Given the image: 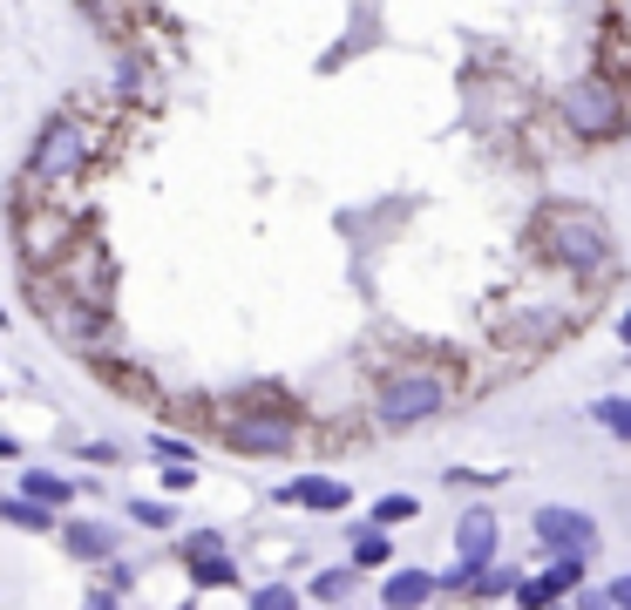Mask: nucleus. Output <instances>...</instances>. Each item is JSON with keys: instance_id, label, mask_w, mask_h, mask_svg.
I'll use <instances>...</instances> for the list:
<instances>
[{"instance_id": "nucleus-1", "label": "nucleus", "mask_w": 631, "mask_h": 610, "mask_svg": "<svg viewBox=\"0 0 631 610\" xmlns=\"http://www.w3.org/2000/svg\"><path fill=\"white\" fill-rule=\"evenodd\" d=\"M536 252L571 271V278H605L618 265V237L605 224L598 203H577V197H550L536 211Z\"/></svg>"}, {"instance_id": "nucleus-2", "label": "nucleus", "mask_w": 631, "mask_h": 610, "mask_svg": "<svg viewBox=\"0 0 631 610\" xmlns=\"http://www.w3.org/2000/svg\"><path fill=\"white\" fill-rule=\"evenodd\" d=\"M557 122L571 143H618L631 136V89L611 68H584L557 89Z\"/></svg>"}, {"instance_id": "nucleus-3", "label": "nucleus", "mask_w": 631, "mask_h": 610, "mask_svg": "<svg viewBox=\"0 0 631 610\" xmlns=\"http://www.w3.org/2000/svg\"><path fill=\"white\" fill-rule=\"evenodd\" d=\"M449 400H455V380L442 374V366L401 359V366H387V374L374 380V428H387V434L428 428L435 414H449Z\"/></svg>"}, {"instance_id": "nucleus-4", "label": "nucleus", "mask_w": 631, "mask_h": 610, "mask_svg": "<svg viewBox=\"0 0 631 610\" xmlns=\"http://www.w3.org/2000/svg\"><path fill=\"white\" fill-rule=\"evenodd\" d=\"M27 306L42 312V325H48L55 340H68L75 353L102 359V346H115V319H109L102 306H82V299H75L62 278H48V271H27Z\"/></svg>"}, {"instance_id": "nucleus-5", "label": "nucleus", "mask_w": 631, "mask_h": 610, "mask_svg": "<svg viewBox=\"0 0 631 610\" xmlns=\"http://www.w3.org/2000/svg\"><path fill=\"white\" fill-rule=\"evenodd\" d=\"M258 407H245V414H231L224 428H218V441L231 447V455H292L299 447V421L279 407V393H252Z\"/></svg>"}, {"instance_id": "nucleus-6", "label": "nucleus", "mask_w": 631, "mask_h": 610, "mask_svg": "<svg viewBox=\"0 0 631 610\" xmlns=\"http://www.w3.org/2000/svg\"><path fill=\"white\" fill-rule=\"evenodd\" d=\"M530 536L557 556V563H564V556H584V563H590V556H598V543H605V536H598V515L571 509V502H543V509L530 515Z\"/></svg>"}, {"instance_id": "nucleus-7", "label": "nucleus", "mask_w": 631, "mask_h": 610, "mask_svg": "<svg viewBox=\"0 0 631 610\" xmlns=\"http://www.w3.org/2000/svg\"><path fill=\"white\" fill-rule=\"evenodd\" d=\"M14 252H21L27 271L62 265L68 258V218L48 211V203H21V211H14Z\"/></svg>"}, {"instance_id": "nucleus-8", "label": "nucleus", "mask_w": 631, "mask_h": 610, "mask_svg": "<svg viewBox=\"0 0 631 610\" xmlns=\"http://www.w3.org/2000/svg\"><path fill=\"white\" fill-rule=\"evenodd\" d=\"M89 163V130L82 115H55L42 136H34V184H62Z\"/></svg>"}, {"instance_id": "nucleus-9", "label": "nucleus", "mask_w": 631, "mask_h": 610, "mask_svg": "<svg viewBox=\"0 0 631 610\" xmlns=\"http://www.w3.org/2000/svg\"><path fill=\"white\" fill-rule=\"evenodd\" d=\"M55 278H62V285H68V292L82 299V306H102V312H109V292H115V265H109V252H102L96 237H82V244H75V252L55 265Z\"/></svg>"}, {"instance_id": "nucleus-10", "label": "nucleus", "mask_w": 631, "mask_h": 610, "mask_svg": "<svg viewBox=\"0 0 631 610\" xmlns=\"http://www.w3.org/2000/svg\"><path fill=\"white\" fill-rule=\"evenodd\" d=\"M184 563H190V584L197 590H231V584H239V563L224 556V536H211V529L184 536Z\"/></svg>"}, {"instance_id": "nucleus-11", "label": "nucleus", "mask_w": 631, "mask_h": 610, "mask_svg": "<svg viewBox=\"0 0 631 610\" xmlns=\"http://www.w3.org/2000/svg\"><path fill=\"white\" fill-rule=\"evenodd\" d=\"M279 502H292V509H312V515H340V509H353V481H333V475H299V481H286V488H272Z\"/></svg>"}, {"instance_id": "nucleus-12", "label": "nucleus", "mask_w": 631, "mask_h": 610, "mask_svg": "<svg viewBox=\"0 0 631 610\" xmlns=\"http://www.w3.org/2000/svg\"><path fill=\"white\" fill-rule=\"evenodd\" d=\"M435 597H442V584L428 577V569H394V577L380 584V610H421Z\"/></svg>"}, {"instance_id": "nucleus-13", "label": "nucleus", "mask_w": 631, "mask_h": 610, "mask_svg": "<svg viewBox=\"0 0 631 610\" xmlns=\"http://www.w3.org/2000/svg\"><path fill=\"white\" fill-rule=\"evenodd\" d=\"M68 496H75V488L62 475H48V468H27L21 475V502H34V509H62Z\"/></svg>"}, {"instance_id": "nucleus-14", "label": "nucleus", "mask_w": 631, "mask_h": 610, "mask_svg": "<svg viewBox=\"0 0 631 610\" xmlns=\"http://www.w3.org/2000/svg\"><path fill=\"white\" fill-rule=\"evenodd\" d=\"M353 590H361V569H353V563H333V569H320V577H312V590H306V597H320V603H346Z\"/></svg>"}, {"instance_id": "nucleus-15", "label": "nucleus", "mask_w": 631, "mask_h": 610, "mask_svg": "<svg viewBox=\"0 0 631 610\" xmlns=\"http://www.w3.org/2000/svg\"><path fill=\"white\" fill-rule=\"evenodd\" d=\"M115 550V536L102 522H68V556H82V563H102Z\"/></svg>"}, {"instance_id": "nucleus-16", "label": "nucleus", "mask_w": 631, "mask_h": 610, "mask_svg": "<svg viewBox=\"0 0 631 610\" xmlns=\"http://www.w3.org/2000/svg\"><path fill=\"white\" fill-rule=\"evenodd\" d=\"M380 563H394V536L387 529H353V569H380Z\"/></svg>"}, {"instance_id": "nucleus-17", "label": "nucleus", "mask_w": 631, "mask_h": 610, "mask_svg": "<svg viewBox=\"0 0 631 610\" xmlns=\"http://www.w3.org/2000/svg\"><path fill=\"white\" fill-rule=\"evenodd\" d=\"M590 421H598L611 441H631V393H605V400H590Z\"/></svg>"}, {"instance_id": "nucleus-18", "label": "nucleus", "mask_w": 631, "mask_h": 610, "mask_svg": "<svg viewBox=\"0 0 631 610\" xmlns=\"http://www.w3.org/2000/svg\"><path fill=\"white\" fill-rule=\"evenodd\" d=\"M414 515H421L414 496H380V502H374V529H401V522H414Z\"/></svg>"}, {"instance_id": "nucleus-19", "label": "nucleus", "mask_w": 631, "mask_h": 610, "mask_svg": "<svg viewBox=\"0 0 631 610\" xmlns=\"http://www.w3.org/2000/svg\"><path fill=\"white\" fill-rule=\"evenodd\" d=\"M150 455L170 462V468H190V441H177V434H150Z\"/></svg>"}, {"instance_id": "nucleus-20", "label": "nucleus", "mask_w": 631, "mask_h": 610, "mask_svg": "<svg viewBox=\"0 0 631 610\" xmlns=\"http://www.w3.org/2000/svg\"><path fill=\"white\" fill-rule=\"evenodd\" d=\"M0 515L21 522V529H55V515H48V509H34V502H0Z\"/></svg>"}, {"instance_id": "nucleus-21", "label": "nucleus", "mask_w": 631, "mask_h": 610, "mask_svg": "<svg viewBox=\"0 0 631 610\" xmlns=\"http://www.w3.org/2000/svg\"><path fill=\"white\" fill-rule=\"evenodd\" d=\"M252 610H299V590H286V584H265V590H252Z\"/></svg>"}, {"instance_id": "nucleus-22", "label": "nucleus", "mask_w": 631, "mask_h": 610, "mask_svg": "<svg viewBox=\"0 0 631 610\" xmlns=\"http://www.w3.org/2000/svg\"><path fill=\"white\" fill-rule=\"evenodd\" d=\"M523 590V577H517V569H489V577L476 584V597H517Z\"/></svg>"}, {"instance_id": "nucleus-23", "label": "nucleus", "mask_w": 631, "mask_h": 610, "mask_svg": "<svg viewBox=\"0 0 631 610\" xmlns=\"http://www.w3.org/2000/svg\"><path fill=\"white\" fill-rule=\"evenodd\" d=\"M130 515L143 522V529H170L177 515H170V502H130Z\"/></svg>"}, {"instance_id": "nucleus-24", "label": "nucleus", "mask_w": 631, "mask_h": 610, "mask_svg": "<svg viewBox=\"0 0 631 610\" xmlns=\"http://www.w3.org/2000/svg\"><path fill=\"white\" fill-rule=\"evenodd\" d=\"M571 610H618V603H611V590H577Z\"/></svg>"}, {"instance_id": "nucleus-25", "label": "nucleus", "mask_w": 631, "mask_h": 610, "mask_svg": "<svg viewBox=\"0 0 631 610\" xmlns=\"http://www.w3.org/2000/svg\"><path fill=\"white\" fill-rule=\"evenodd\" d=\"M164 488H170V496H184V488H197V475L190 468H164Z\"/></svg>"}, {"instance_id": "nucleus-26", "label": "nucleus", "mask_w": 631, "mask_h": 610, "mask_svg": "<svg viewBox=\"0 0 631 610\" xmlns=\"http://www.w3.org/2000/svg\"><path fill=\"white\" fill-rule=\"evenodd\" d=\"M611 603H618V610H631V569H624V577L611 584Z\"/></svg>"}, {"instance_id": "nucleus-27", "label": "nucleus", "mask_w": 631, "mask_h": 610, "mask_svg": "<svg viewBox=\"0 0 631 610\" xmlns=\"http://www.w3.org/2000/svg\"><path fill=\"white\" fill-rule=\"evenodd\" d=\"M82 610H115V597H109V590H89V603H82Z\"/></svg>"}, {"instance_id": "nucleus-28", "label": "nucleus", "mask_w": 631, "mask_h": 610, "mask_svg": "<svg viewBox=\"0 0 631 610\" xmlns=\"http://www.w3.org/2000/svg\"><path fill=\"white\" fill-rule=\"evenodd\" d=\"M618 340H624V346H631V312H624V319H618Z\"/></svg>"}, {"instance_id": "nucleus-29", "label": "nucleus", "mask_w": 631, "mask_h": 610, "mask_svg": "<svg viewBox=\"0 0 631 610\" xmlns=\"http://www.w3.org/2000/svg\"><path fill=\"white\" fill-rule=\"evenodd\" d=\"M0 462H14V441L8 434H0Z\"/></svg>"}, {"instance_id": "nucleus-30", "label": "nucleus", "mask_w": 631, "mask_h": 610, "mask_svg": "<svg viewBox=\"0 0 631 610\" xmlns=\"http://www.w3.org/2000/svg\"><path fill=\"white\" fill-rule=\"evenodd\" d=\"M184 610H197V603H184Z\"/></svg>"}]
</instances>
